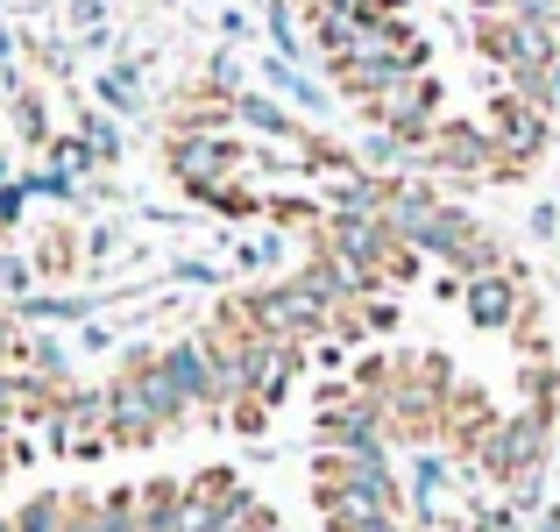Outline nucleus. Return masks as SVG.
<instances>
[{
	"mask_svg": "<svg viewBox=\"0 0 560 532\" xmlns=\"http://www.w3.org/2000/svg\"><path fill=\"white\" fill-rule=\"evenodd\" d=\"M164 157H171V177L191 185V192H213V185H228V177L248 171V150L228 142V128H171Z\"/></svg>",
	"mask_w": 560,
	"mask_h": 532,
	"instance_id": "1",
	"label": "nucleus"
},
{
	"mask_svg": "<svg viewBox=\"0 0 560 532\" xmlns=\"http://www.w3.org/2000/svg\"><path fill=\"white\" fill-rule=\"evenodd\" d=\"M419 164H425V171L462 177V185H482V177H511L504 150L490 142V128H468V122H440L433 136L419 142Z\"/></svg>",
	"mask_w": 560,
	"mask_h": 532,
	"instance_id": "2",
	"label": "nucleus"
},
{
	"mask_svg": "<svg viewBox=\"0 0 560 532\" xmlns=\"http://www.w3.org/2000/svg\"><path fill=\"white\" fill-rule=\"evenodd\" d=\"M490 142L504 150V164H511V177H525V164H533L539 150H547V107L539 100H525V93H504L490 107Z\"/></svg>",
	"mask_w": 560,
	"mask_h": 532,
	"instance_id": "3",
	"label": "nucleus"
},
{
	"mask_svg": "<svg viewBox=\"0 0 560 532\" xmlns=\"http://www.w3.org/2000/svg\"><path fill=\"white\" fill-rule=\"evenodd\" d=\"M462 305H468V320L476 327H511V320H525V285H518V270H476L462 285Z\"/></svg>",
	"mask_w": 560,
	"mask_h": 532,
	"instance_id": "4",
	"label": "nucleus"
},
{
	"mask_svg": "<svg viewBox=\"0 0 560 532\" xmlns=\"http://www.w3.org/2000/svg\"><path fill=\"white\" fill-rule=\"evenodd\" d=\"M71 505H79V497H36V505L14 519V532H65L71 525Z\"/></svg>",
	"mask_w": 560,
	"mask_h": 532,
	"instance_id": "5",
	"label": "nucleus"
},
{
	"mask_svg": "<svg viewBox=\"0 0 560 532\" xmlns=\"http://www.w3.org/2000/svg\"><path fill=\"white\" fill-rule=\"evenodd\" d=\"M100 100H107V107H142L136 100V65H121V71H107V79H100Z\"/></svg>",
	"mask_w": 560,
	"mask_h": 532,
	"instance_id": "6",
	"label": "nucleus"
},
{
	"mask_svg": "<svg viewBox=\"0 0 560 532\" xmlns=\"http://www.w3.org/2000/svg\"><path fill=\"white\" fill-rule=\"evenodd\" d=\"M85 142L100 150V164H107V157H121V136H114V122H107V114H93V122H85Z\"/></svg>",
	"mask_w": 560,
	"mask_h": 532,
	"instance_id": "7",
	"label": "nucleus"
},
{
	"mask_svg": "<svg viewBox=\"0 0 560 532\" xmlns=\"http://www.w3.org/2000/svg\"><path fill=\"white\" fill-rule=\"evenodd\" d=\"M71 256H79L71 234H50V242H43V270H71Z\"/></svg>",
	"mask_w": 560,
	"mask_h": 532,
	"instance_id": "8",
	"label": "nucleus"
},
{
	"mask_svg": "<svg viewBox=\"0 0 560 532\" xmlns=\"http://www.w3.org/2000/svg\"><path fill=\"white\" fill-rule=\"evenodd\" d=\"M327 532H397V511H390V519H341V525H327Z\"/></svg>",
	"mask_w": 560,
	"mask_h": 532,
	"instance_id": "9",
	"label": "nucleus"
},
{
	"mask_svg": "<svg viewBox=\"0 0 560 532\" xmlns=\"http://www.w3.org/2000/svg\"><path fill=\"white\" fill-rule=\"evenodd\" d=\"M14 122H22V136H43V107H36V100H22V107H14Z\"/></svg>",
	"mask_w": 560,
	"mask_h": 532,
	"instance_id": "10",
	"label": "nucleus"
},
{
	"mask_svg": "<svg viewBox=\"0 0 560 532\" xmlns=\"http://www.w3.org/2000/svg\"><path fill=\"white\" fill-rule=\"evenodd\" d=\"M14 213H22V185H8V192H0V220H14Z\"/></svg>",
	"mask_w": 560,
	"mask_h": 532,
	"instance_id": "11",
	"label": "nucleus"
},
{
	"mask_svg": "<svg viewBox=\"0 0 560 532\" xmlns=\"http://www.w3.org/2000/svg\"><path fill=\"white\" fill-rule=\"evenodd\" d=\"M0 532H14V525H0Z\"/></svg>",
	"mask_w": 560,
	"mask_h": 532,
	"instance_id": "12",
	"label": "nucleus"
}]
</instances>
